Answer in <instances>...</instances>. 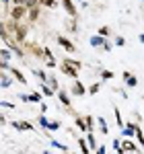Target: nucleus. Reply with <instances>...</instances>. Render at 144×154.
<instances>
[{
	"instance_id": "f257e3e1",
	"label": "nucleus",
	"mask_w": 144,
	"mask_h": 154,
	"mask_svg": "<svg viewBox=\"0 0 144 154\" xmlns=\"http://www.w3.org/2000/svg\"><path fill=\"white\" fill-rule=\"evenodd\" d=\"M60 43H62V45H64V47H68V49H72V45H70V43H68V41H64V39H60Z\"/></svg>"
},
{
	"instance_id": "f03ea898",
	"label": "nucleus",
	"mask_w": 144,
	"mask_h": 154,
	"mask_svg": "<svg viewBox=\"0 0 144 154\" xmlns=\"http://www.w3.org/2000/svg\"><path fill=\"white\" fill-rule=\"evenodd\" d=\"M14 2H23V0H14Z\"/></svg>"
}]
</instances>
